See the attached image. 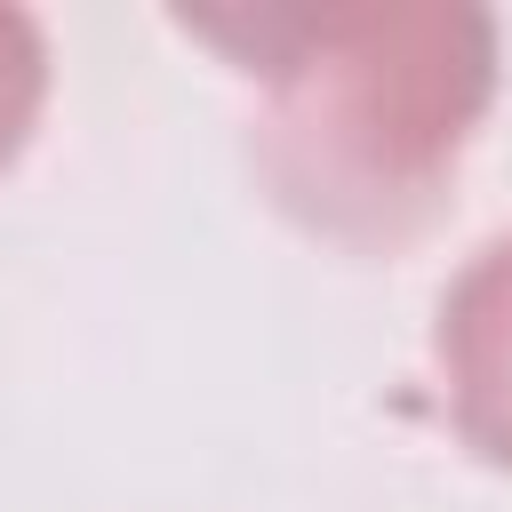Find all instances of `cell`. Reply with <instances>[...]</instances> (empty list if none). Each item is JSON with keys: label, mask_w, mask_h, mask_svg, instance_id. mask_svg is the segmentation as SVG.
<instances>
[{"label": "cell", "mask_w": 512, "mask_h": 512, "mask_svg": "<svg viewBox=\"0 0 512 512\" xmlns=\"http://www.w3.org/2000/svg\"><path fill=\"white\" fill-rule=\"evenodd\" d=\"M248 88V176L320 248H416L496 112L504 24L472 0H256L184 8Z\"/></svg>", "instance_id": "6da1fadb"}, {"label": "cell", "mask_w": 512, "mask_h": 512, "mask_svg": "<svg viewBox=\"0 0 512 512\" xmlns=\"http://www.w3.org/2000/svg\"><path fill=\"white\" fill-rule=\"evenodd\" d=\"M432 392L456 448L512 480V224L488 232L432 296Z\"/></svg>", "instance_id": "7a4b0ae2"}, {"label": "cell", "mask_w": 512, "mask_h": 512, "mask_svg": "<svg viewBox=\"0 0 512 512\" xmlns=\"http://www.w3.org/2000/svg\"><path fill=\"white\" fill-rule=\"evenodd\" d=\"M48 80H56V56H48V24L16 0H0V176L24 160L40 112H48Z\"/></svg>", "instance_id": "3957f363"}]
</instances>
